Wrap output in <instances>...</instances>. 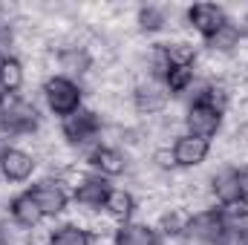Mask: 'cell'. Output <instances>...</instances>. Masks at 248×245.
I'll return each mask as SVG.
<instances>
[{"label":"cell","mask_w":248,"mask_h":245,"mask_svg":"<svg viewBox=\"0 0 248 245\" xmlns=\"http://www.w3.org/2000/svg\"><path fill=\"white\" fill-rule=\"evenodd\" d=\"M208 150H211V141L196 136H179L173 144V159L179 168H196L208 159Z\"/></svg>","instance_id":"cell-9"},{"label":"cell","mask_w":248,"mask_h":245,"mask_svg":"<svg viewBox=\"0 0 248 245\" xmlns=\"http://www.w3.org/2000/svg\"><path fill=\"white\" fill-rule=\"evenodd\" d=\"M185 124H187V136H196V138H211L217 136L219 124H222V113L217 107H211L208 101L196 98L190 107H187V116H185Z\"/></svg>","instance_id":"cell-3"},{"label":"cell","mask_w":248,"mask_h":245,"mask_svg":"<svg viewBox=\"0 0 248 245\" xmlns=\"http://www.w3.org/2000/svg\"><path fill=\"white\" fill-rule=\"evenodd\" d=\"M49 245H90V234L81 231L78 225H61L52 231Z\"/></svg>","instance_id":"cell-21"},{"label":"cell","mask_w":248,"mask_h":245,"mask_svg":"<svg viewBox=\"0 0 248 245\" xmlns=\"http://www.w3.org/2000/svg\"><path fill=\"white\" fill-rule=\"evenodd\" d=\"M104 208H107V214H110L113 219L130 222V216H133V211H136V199H133V193H127L124 187H113V190L107 193Z\"/></svg>","instance_id":"cell-15"},{"label":"cell","mask_w":248,"mask_h":245,"mask_svg":"<svg viewBox=\"0 0 248 245\" xmlns=\"http://www.w3.org/2000/svg\"><path fill=\"white\" fill-rule=\"evenodd\" d=\"M240 38H243V35H240L237 23H231V20H228V23H222L211 38H205V41H208V46H211L214 52H231V49H237V46H240Z\"/></svg>","instance_id":"cell-17"},{"label":"cell","mask_w":248,"mask_h":245,"mask_svg":"<svg viewBox=\"0 0 248 245\" xmlns=\"http://www.w3.org/2000/svg\"><path fill=\"white\" fill-rule=\"evenodd\" d=\"M90 165L95 170H101V176H122L124 168H127V159L116 147H95L90 153Z\"/></svg>","instance_id":"cell-12"},{"label":"cell","mask_w":248,"mask_h":245,"mask_svg":"<svg viewBox=\"0 0 248 245\" xmlns=\"http://www.w3.org/2000/svg\"><path fill=\"white\" fill-rule=\"evenodd\" d=\"M35 170V159L26 153V150H17V147H6L3 156H0V173L9 179V182H26Z\"/></svg>","instance_id":"cell-7"},{"label":"cell","mask_w":248,"mask_h":245,"mask_svg":"<svg viewBox=\"0 0 248 245\" xmlns=\"http://www.w3.org/2000/svg\"><path fill=\"white\" fill-rule=\"evenodd\" d=\"M113 187L104 176H87L81 184H75V202L87 205V208H101L107 202V193Z\"/></svg>","instance_id":"cell-11"},{"label":"cell","mask_w":248,"mask_h":245,"mask_svg":"<svg viewBox=\"0 0 248 245\" xmlns=\"http://www.w3.org/2000/svg\"><path fill=\"white\" fill-rule=\"evenodd\" d=\"M3 98H6V92H3V87H0V101H3Z\"/></svg>","instance_id":"cell-29"},{"label":"cell","mask_w":248,"mask_h":245,"mask_svg":"<svg viewBox=\"0 0 248 245\" xmlns=\"http://www.w3.org/2000/svg\"><path fill=\"white\" fill-rule=\"evenodd\" d=\"M9 214H12V219H15L17 225H23V228H35V225L44 219V214H41V208L35 205V199H32V193H29V190L12 199Z\"/></svg>","instance_id":"cell-13"},{"label":"cell","mask_w":248,"mask_h":245,"mask_svg":"<svg viewBox=\"0 0 248 245\" xmlns=\"http://www.w3.org/2000/svg\"><path fill=\"white\" fill-rule=\"evenodd\" d=\"M116 245H159V237L153 228L139 225V222H122L116 231Z\"/></svg>","instance_id":"cell-14"},{"label":"cell","mask_w":248,"mask_h":245,"mask_svg":"<svg viewBox=\"0 0 248 245\" xmlns=\"http://www.w3.org/2000/svg\"><path fill=\"white\" fill-rule=\"evenodd\" d=\"M187 20H190V26H193L199 35H205V38H211L222 23H228L222 6H217V3H193V6L187 9Z\"/></svg>","instance_id":"cell-6"},{"label":"cell","mask_w":248,"mask_h":245,"mask_svg":"<svg viewBox=\"0 0 248 245\" xmlns=\"http://www.w3.org/2000/svg\"><path fill=\"white\" fill-rule=\"evenodd\" d=\"M58 63H61L63 72H69V75H81V72L90 69V55H87V49H81V46H69V49H61Z\"/></svg>","instance_id":"cell-18"},{"label":"cell","mask_w":248,"mask_h":245,"mask_svg":"<svg viewBox=\"0 0 248 245\" xmlns=\"http://www.w3.org/2000/svg\"><path fill=\"white\" fill-rule=\"evenodd\" d=\"M190 84H193V66H170V72L165 75V90L170 95L185 92Z\"/></svg>","instance_id":"cell-20"},{"label":"cell","mask_w":248,"mask_h":245,"mask_svg":"<svg viewBox=\"0 0 248 245\" xmlns=\"http://www.w3.org/2000/svg\"><path fill=\"white\" fill-rule=\"evenodd\" d=\"M165 52H168L170 66H193V61H196V52L187 44H170V46H165Z\"/></svg>","instance_id":"cell-23"},{"label":"cell","mask_w":248,"mask_h":245,"mask_svg":"<svg viewBox=\"0 0 248 245\" xmlns=\"http://www.w3.org/2000/svg\"><path fill=\"white\" fill-rule=\"evenodd\" d=\"M98 127H101L98 116H95L93 110H84V107H81L78 113L66 116L61 122V133L69 144H84V141H90V138L98 133Z\"/></svg>","instance_id":"cell-5"},{"label":"cell","mask_w":248,"mask_h":245,"mask_svg":"<svg viewBox=\"0 0 248 245\" xmlns=\"http://www.w3.org/2000/svg\"><path fill=\"white\" fill-rule=\"evenodd\" d=\"M237 184H240V193H243V199H248V165L237 170Z\"/></svg>","instance_id":"cell-26"},{"label":"cell","mask_w":248,"mask_h":245,"mask_svg":"<svg viewBox=\"0 0 248 245\" xmlns=\"http://www.w3.org/2000/svg\"><path fill=\"white\" fill-rule=\"evenodd\" d=\"M187 222H190L187 214H182V211H170V214L162 216V234H168V237H179V234H185L187 231Z\"/></svg>","instance_id":"cell-22"},{"label":"cell","mask_w":248,"mask_h":245,"mask_svg":"<svg viewBox=\"0 0 248 245\" xmlns=\"http://www.w3.org/2000/svg\"><path fill=\"white\" fill-rule=\"evenodd\" d=\"M162 23H165L162 9H156V6H144V9L139 12V26H141L144 32H156V29H162Z\"/></svg>","instance_id":"cell-24"},{"label":"cell","mask_w":248,"mask_h":245,"mask_svg":"<svg viewBox=\"0 0 248 245\" xmlns=\"http://www.w3.org/2000/svg\"><path fill=\"white\" fill-rule=\"evenodd\" d=\"M0 87L6 95H15L20 87H23V66L17 58H6L3 69H0Z\"/></svg>","instance_id":"cell-19"},{"label":"cell","mask_w":248,"mask_h":245,"mask_svg":"<svg viewBox=\"0 0 248 245\" xmlns=\"http://www.w3.org/2000/svg\"><path fill=\"white\" fill-rule=\"evenodd\" d=\"M29 193H32V199H35V205L41 208L44 216H55V214H61L66 208V190L58 182H49V179L38 182Z\"/></svg>","instance_id":"cell-8"},{"label":"cell","mask_w":248,"mask_h":245,"mask_svg":"<svg viewBox=\"0 0 248 245\" xmlns=\"http://www.w3.org/2000/svg\"><path fill=\"white\" fill-rule=\"evenodd\" d=\"M153 162H156L159 168H165V170H170V168L176 165V159H173V150H168V147H159V150L153 153Z\"/></svg>","instance_id":"cell-25"},{"label":"cell","mask_w":248,"mask_h":245,"mask_svg":"<svg viewBox=\"0 0 248 245\" xmlns=\"http://www.w3.org/2000/svg\"><path fill=\"white\" fill-rule=\"evenodd\" d=\"M237 29H240V35H248V17H246V23H240Z\"/></svg>","instance_id":"cell-27"},{"label":"cell","mask_w":248,"mask_h":245,"mask_svg":"<svg viewBox=\"0 0 248 245\" xmlns=\"http://www.w3.org/2000/svg\"><path fill=\"white\" fill-rule=\"evenodd\" d=\"M3 63H6V55H3V52H0V69H3Z\"/></svg>","instance_id":"cell-28"},{"label":"cell","mask_w":248,"mask_h":245,"mask_svg":"<svg viewBox=\"0 0 248 245\" xmlns=\"http://www.w3.org/2000/svg\"><path fill=\"white\" fill-rule=\"evenodd\" d=\"M0 156H3V150H0Z\"/></svg>","instance_id":"cell-30"},{"label":"cell","mask_w":248,"mask_h":245,"mask_svg":"<svg viewBox=\"0 0 248 245\" xmlns=\"http://www.w3.org/2000/svg\"><path fill=\"white\" fill-rule=\"evenodd\" d=\"M44 95H46L49 110H52L55 116H61V119H66V116H72V113L81 110V90H78V84H75L72 78H66V75L49 78L46 87H44Z\"/></svg>","instance_id":"cell-2"},{"label":"cell","mask_w":248,"mask_h":245,"mask_svg":"<svg viewBox=\"0 0 248 245\" xmlns=\"http://www.w3.org/2000/svg\"><path fill=\"white\" fill-rule=\"evenodd\" d=\"M38 127V110L35 104L17 98V95H6L0 101V133H32Z\"/></svg>","instance_id":"cell-1"},{"label":"cell","mask_w":248,"mask_h":245,"mask_svg":"<svg viewBox=\"0 0 248 245\" xmlns=\"http://www.w3.org/2000/svg\"><path fill=\"white\" fill-rule=\"evenodd\" d=\"M185 234L190 240L202 243V245H217V243L225 240L228 231H225V219H222V214H219V208H217V211H202V214L190 216Z\"/></svg>","instance_id":"cell-4"},{"label":"cell","mask_w":248,"mask_h":245,"mask_svg":"<svg viewBox=\"0 0 248 245\" xmlns=\"http://www.w3.org/2000/svg\"><path fill=\"white\" fill-rule=\"evenodd\" d=\"M168 90L162 87V84H139L136 87V92H133V101H136V110L139 113H147V116H153V113H162L165 107H168Z\"/></svg>","instance_id":"cell-10"},{"label":"cell","mask_w":248,"mask_h":245,"mask_svg":"<svg viewBox=\"0 0 248 245\" xmlns=\"http://www.w3.org/2000/svg\"><path fill=\"white\" fill-rule=\"evenodd\" d=\"M214 193L222 205H234L243 199L240 193V184H237V170H219L214 176Z\"/></svg>","instance_id":"cell-16"}]
</instances>
